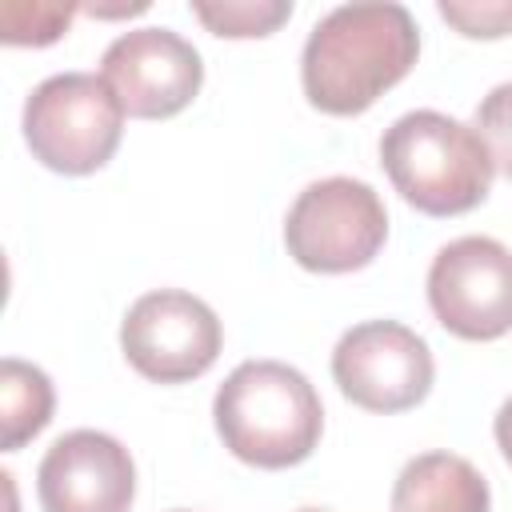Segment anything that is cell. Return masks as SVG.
Here are the masks:
<instances>
[{
  "label": "cell",
  "mask_w": 512,
  "mask_h": 512,
  "mask_svg": "<svg viewBox=\"0 0 512 512\" xmlns=\"http://www.w3.org/2000/svg\"><path fill=\"white\" fill-rule=\"evenodd\" d=\"M416 56L420 32L404 4H340L320 16L304 40V96L328 116H360L412 72Z\"/></svg>",
  "instance_id": "obj_1"
},
{
  "label": "cell",
  "mask_w": 512,
  "mask_h": 512,
  "mask_svg": "<svg viewBox=\"0 0 512 512\" xmlns=\"http://www.w3.org/2000/svg\"><path fill=\"white\" fill-rule=\"evenodd\" d=\"M224 448L252 468H292L324 432V404L308 376L280 360H244L212 400Z\"/></svg>",
  "instance_id": "obj_2"
},
{
  "label": "cell",
  "mask_w": 512,
  "mask_h": 512,
  "mask_svg": "<svg viewBox=\"0 0 512 512\" xmlns=\"http://www.w3.org/2000/svg\"><path fill=\"white\" fill-rule=\"evenodd\" d=\"M380 164L392 188L424 216H460L488 200L492 156L476 128L416 108L392 120L380 136Z\"/></svg>",
  "instance_id": "obj_3"
},
{
  "label": "cell",
  "mask_w": 512,
  "mask_h": 512,
  "mask_svg": "<svg viewBox=\"0 0 512 512\" xmlns=\"http://www.w3.org/2000/svg\"><path fill=\"white\" fill-rule=\"evenodd\" d=\"M124 132V108L104 76L60 72L24 100V140L32 156L64 176H88L112 160Z\"/></svg>",
  "instance_id": "obj_4"
},
{
  "label": "cell",
  "mask_w": 512,
  "mask_h": 512,
  "mask_svg": "<svg viewBox=\"0 0 512 512\" xmlns=\"http://www.w3.org/2000/svg\"><path fill=\"white\" fill-rule=\"evenodd\" d=\"M388 236V212L384 200L372 192V184L352 176H328L308 184L284 220V244L288 256L324 276L356 272L376 260Z\"/></svg>",
  "instance_id": "obj_5"
},
{
  "label": "cell",
  "mask_w": 512,
  "mask_h": 512,
  "mask_svg": "<svg viewBox=\"0 0 512 512\" xmlns=\"http://www.w3.org/2000/svg\"><path fill=\"white\" fill-rule=\"evenodd\" d=\"M224 344L216 312L180 288L144 292L120 320V348L128 364L156 384H184L204 376Z\"/></svg>",
  "instance_id": "obj_6"
},
{
  "label": "cell",
  "mask_w": 512,
  "mask_h": 512,
  "mask_svg": "<svg viewBox=\"0 0 512 512\" xmlns=\"http://www.w3.org/2000/svg\"><path fill=\"white\" fill-rule=\"evenodd\" d=\"M432 316L460 340L512 332V248L492 236L448 240L428 268Z\"/></svg>",
  "instance_id": "obj_7"
},
{
  "label": "cell",
  "mask_w": 512,
  "mask_h": 512,
  "mask_svg": "<svg viewBox=\"0 0 512 512\" xmlns=\"http://www.w3.org/2000/svg\"><path fill=\"white\" fill-rule=\"evenodd\" d=\"M436 364L412 328L396 320H364L332 348V380L340 392L368 412H408L432 388Z\"/></svg>",
  "instance_id": "obj_8"
},
{
  "label": "cell",
  "mask_w": 512,
  "mask_h": 512,
  "mask_svg": "<svg viewBox=\"0 0 512 512\" xmlns=\"http://www.w3.org/2000/svg\"><path fill=\"white\" fill-rule=\"evenodd\" d=\"M100 76L116 92L128 116L168 120L196 100L204 84V64H200V52L180 32L132 28L104 48Z\"/></svg>",
  "instance_id": "obj_9"
},
{
  "label": "cell",
  "mask_w": 512,
  "mask_h": 512,
  "mask_svg": "<svg viewBox=\"0 0 512 512\" xmlns=\"http://www.w3.org/2000/svg\"><path fill=\"white\" fill-rule=\"evenodd\" d=\"M36 496L44 512H128L136 500V464L116 436L76 428L44 452Z\"/></svg>",
  "instance_id": "obj_10"
},
{
  "label": "cell",
  "mask_w": 512,
  "mask_h": 512,
  "mask_svg": "<svg viewBox=\"0 0 512 512\" xmlns=\"http://www.w3.org/2000/svg\"><path fill=\"white\" fill-rule=\"evenodd\" d=\"M392 512H492V492L472 460L420 452L392 484Z\"/></svg>",
  "instance_id": "obj_11"
},
{
  "label": "cell",
  "mask_w": 512,
  "mask_h": 512,
  "mask_svg": "<svg viewBox=\"0 0 512 512\" xmlns=\"http://www.w3.org/2000/svg\"><path fill=\"white\" fill-rule=\"evenodd\" d=\"M52 404H56L52 380L36 364L8 356L0 364V424H4L0 444L4 452L24 448L52 420Z\"/></svg>",
  "instance_id": "obj_12"
},
{
  "label": "cell",
  "mask_w": 512,
  "mask_h": 512,
  "mask_svg": "<svg viewBox=\"0 0 512 512\" xmlns=\"http://www.w3.org/2000/svg\"><path fill=\"white\" fill-rule=\"evenodd\" d=\"M192 12L212 36L248 40V36L276 32L292 16V4L288 0H216V4L212 0H192Z\"/></svg>",
  "instance_id": "obj_13"
},
{
  "label": "cell",
  "mask_w": 512,
  "mask_h": 512,
  "mask_svg": "<svg viewBox=\"0 0 512 512\" xmlns=\"http://www.w3.org/2000/svg\"><path fill=\"white\" fill-rule=\"evenodd\" d=\"M72 4H4V40L8 44H52L72 24Z\"/></svg>",
  "instance_id": "obj_14"
},
{
  "label": "cell",
  "mask_w": 512,
  "mask_h": 512,
  "mask_svg": "<svg viewBox=\"0 0 512 512\" xmlns=\"http://www.w3.org/2000/svg\"><path fill=\"white\" fill-rule=\"evenodd\" d=\"M480 140L488 144V156L492 164L512 180V80L508 84H496L480 108H476V124Z\"/></svg>",
  "instance_id": "obj_15"
},
{
  "label": "cell",
  "mask_w": 512,
  "mask_h": 512,
  "mask_svg": "<svg viewBox=\"0 0 512 512\" xmlns=\"http://www.w3.org/2000/svg\"><path fill=\"white\" fill-rule=\"evenodd\" d=\"M436 12L472 40H496L512 32V0H440Z\"/></svg>",
  "instance_id": "obj_16"
},
{
  "label": "cell",
  "mask_w": 512,
  "mask_h": 512,
  "mask_svg": "<svg viewBox=\"0 0 512 512\" xmlns=\"http://www.w3.org/2000/svg\"><path fill=\"white\" fill-rule=\"evenodd\" d=\"M492 432H496V444H500V452H504V460L512 464V396L500 404V412H496V424H492Z\"/></svg>",
  "instance_id": "obj_17"
},
{
  "label": "cell",
  "mask_w": 512,
  "mask_h": 512,
  "mask_svg": "<svg viewBox=\"0 0 512 512\" xmlns=\"http://www.w3.org/2000/svg\"><path fill=\"white\" fill-rule=\"evenodd\" d=\"M300 512H328V508H300Z\"/></svg>",
  "instance_id": "obj_18"
},
{
  "label": "cell",
  "mask_w": 512,
  "mask_h": 512,
  "mask_svg": "<svg viewBox=\"0 0 512 512\" xmlns=\"http://www.w3.org/2000/svg\"><path fill=\"white\" fill-rule=\"evenodd\" d=\"M172 512H188V508H172Z\"/></svg>",
  "instance_id": "obj_19"
}]
</instances>
